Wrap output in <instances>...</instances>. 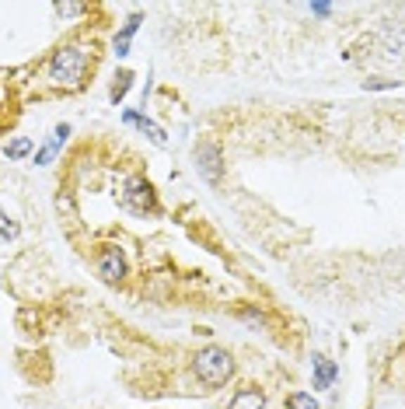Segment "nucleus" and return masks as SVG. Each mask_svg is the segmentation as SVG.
Masks as SVG:
<instances>
[{
  "label": "nucleus",
  "instance_id": "1",
  "mask_svg": "<svg viewBox=\"0 0 405 409\" xmlns=\"http://www.w3.org/2000/svg\"><path fill=\"white\" fill-rule=\"evenodd\" d=\"M91 67H95V53H91L88 46H77V42H74V46H60V49L49 56L46 74H49V81H53L56 88L77 92V88H84Z\"/></svg>",
  "mask_w": 405,
  "mask_h": 409
},
{
  "label": "nucleus",
  "instance_id": "2",
  "mask_svg": "<svg viewBox=\"0 0 405 409\" xmlns=\"http://www.w3.org/2000/svg\"><path fill=\"white\" fill-rule=\"evenodd\" d=\"M193 371H196V378H200V385L206 392H217V389H224V385L231 382V375H234V357H231V350H224V346H206V350L196 353Z\"/></svg>",
  "mask_w": 405,
  "mask_h": 409
},
{
  "label": "nucleus",
  "instance_id": "3",
  "mask_svg": "<svg viewBox=\"0 0 405 409\" xmlns=\"http://www.w3.org/2000/svg\"><path fill=\"white\" fill-rule=\"evenodd\" d=\"M119 203L126 206L129 213L147 217V213L158 210V193H154V186L143 175H126L122 186H119Z\"/></svg>",
  "mask_w": 405,
  "mask_h": 409
},
{
  "label": "nucleus",
  "instance_id": "4",
  "mask_svg": "<svg viewBox=\"0 0 405 409\" xmlns=\"http://www.w3.org/2000/svg\"><path fill=\"white\" fill-rule=\"evenodd\" d=\"M196 168H200V175L206 182H220V175H224V154H220V147L213 140L196 144Z\"/></svg>",
  "mask_w": 405,
  "mask_h": 409
},
{
  "label": "nucleus",
  "instance_id": "5",
  "mask_svg": "<svg viewBox=\"0 0 405 409\" xmlns=\"http://www.w3.org/2000/svg\"><path fill=\"white\" fill-rule=\"evenodd\" d=\"M98 277L105 284H119L126 277V256L119 245H105L98 252Z\"/></svg>",
  "mask_w": 405,
  "mask_h": 409
},
{
  "label": "nucleus",
  "instance_id": "6",
  "mask_svg": "<svg viewBox=\"0 0 405 409\" xmlns=\"http://www.w3.org/2000/svg\"><path fill=\"white\" fill-rule=\"evenodd\" d=\"M67 137H70V126H67V122H60V126L53 130V137L46 140V147H42V151L35 154V165H49V161H53V158H56V154L63 151Z\"/></svg>",
  "mask_w": 405,
  "mask_h": 409
},
{
  "label": "nucleus",
  "instance_id": "7",
  "mask_svg": "<svg viewBox=\"0 0 405 409\" xmlns=\"http://www.w3.org/2000/svg\"><path fill=\"white\" fill-rule=\"evenodd\" d=\"M227 409H266V392L259 385H245L231 396V406Z\"/></svg>",
  "mask_w": 405,
  "mask_h": 409
},
{
  "label": "nucleus",
  "instance_id": "8",
  "mask_svg": "<svg viewBox=\"0 0 405 409\" xmlns=\"http://www.w3.org/2000/svg\"><path fill=\"white\" fill-rule=\"evenodd\" d=\"M122 122H126V126H140V130H143L154 144H165V140H168V133H165L154 119H147V115H140V112H133V108H129V112H122Z\"/></svg>",
  "mask_w": 405,
  "mask_h": 409
},
{
  "label": "nucleus",
  "instance_id": "9",
  "mask_svg": "<svg viewBox=\"0 0 405 409\" xmlns=\"http://www.w3.org/2000/svg\"><path fill=\"white\" fill-rule=\"evenodd\" d=\"M140 21H143V14L140 11H133L129 18H126V25H122V32L115 35V42H112V49H115V56H126L129 53V39L136 35V28H140Z\"/></svg>",
  "mask_w": 405,
  "mask_h": 409
},
{
  "label": "nucleus",
  "instance_id": "10",
  "mask_svg": "<svg viewBox=\"0 0 405 409\" xmlns=\"http://www.w3.org/2000/svg\"><path fill=\"white\" fill-rule=\"evenodd\" d=\"M335 375H339V367L328 360V357H314V389H328L332 382H335Z\"/></svg>",
  "mask_w": 405,
  "mask_h": 409
},
{
  "label": "nucleus",
  "instance_id": "11",
  "mask_svg": "<svg viewBox=\"0 0 405 409\" xmlns=\"http://www.w3.org/2000/svg\"><path fill=\"white\" fill-rule=\"evenodd\" d=\"M385 46H388V53H405V25H388L385 28Z\"/></svg>",
  "mask_w": 405,
  "mask_h": 409
},
{
  "label": "nucleus",
  "instance_id": "12",
  "mask_svg": "<svg viewBox=\"0 0 405 409\" xmlns=\"http://www.w3.org/2000/svg\"><path fill=\"white\" fill-rule=\"evenodd\" d=\"M129 88H133V74H129V70H122V74L115 77V84H112V95H108V99H112V102H122V99L129 95Z\"/></svg>",
  "mask_w": 405,
  "mask_h": 409
},
{
  "label": "nucleus",
  "instance_id": "13",
  "mask_svg": "<svg viewBox=\"0 0 405 409\" xmlns=\"http://www.w3.org/2000/svg\"><path fill=\"white\" fill-rule=\"evenodd\" d=\"M28 151H32V137H18V140H11V144L4 147V154H7L11 161H21Z\"/></svg>",
  "mask_w": 405,
  "mask_h": 409
},
{
  "label": "nucleus",
  "instance_id": "14",
  "mask_svg": "<svg viewBox=\"0 0 405 409\" xmlns=\"http://www.w3.org/2000/svg\"><path fill=\"white\" fill-rule=\"evenodd\" d=\"M287 409H321V406H318V399L307 396V392H290V396H287Z\"/></svg>",
  "mask_w": 405,
  "mask_h": 409
},
{
  "label": "nucleus",
  "instance_id": "15",
  "mask_svg": "<svg viewBox=\"0 0 405 409\" xmlns=\"http://www.w3.org/2000/svg\"><path fill=\"white\" fill-rule=\"evenodd\" d=\"M14 234H18V224H14V220L0 210V241H11Z\"/></svg>",
  "mask_w": 405,
  "mask_h": 409
},
{
  "label": "nucleus",
  "instance_id": "16",
  "mask_svg": "<svg viewBox=\"0 0 405 409\" xmlns=\"http://www.w3.org/2000/svg\"><path fill=\"white\" fill-rule=\"evenodd\" d=\"M367 92H381V88H399V81H364Z\"/></svg>",
  "mask_w": 405,
  "mask_h": 409
},
{
  "label": "nucleus",
  "instance_id": "17",
  "mask_svg": "<svg viewBox=\"0 0 405 409\" xmlns=\"http://www.w3.org/2000/svg\"><path fill=\"white\" fill-rule=\"evenodd\" d=\"M84 4H56V14H81Z\"/></svg>",
  "mask_w": 405,
  "mask_h": 409
},
{
  "label": "nucleus",
  "instance_id": "18",
  "mask_svg": "<svg viewBox=\"0 0 405 409\" xmlns=\"http://www.w3.org/2000/svg\"><path fill=\"white\" fill-rule=\"evenodd\" d=\"M311 11H314L318 18H325V14H332V4H311Z\"/></svg>",
  "mask_w": 405,
  "mask_h": 409
}]
</instances>
